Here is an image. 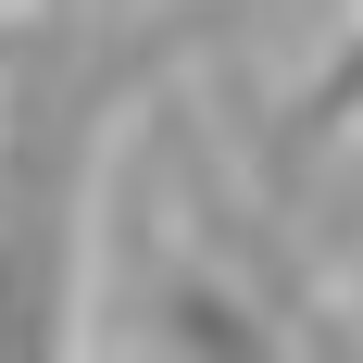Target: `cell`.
I'll return each mask as SVG.
<instances>
[{
	"label": "cell",
	"mask_w": 363,
	"mask_h": 363,
	"mask_svg": "<svg viewBox=\"0 0 363 363\" xmlns=\"http://www.w3.org/2000/svg\"><path fill=\"white\" fill-rule=\"evenodd\" d=\"M225 26H238V0H176V13H125V26H75V13L0 26V363L75 351L88 201H101L113 125Z\"/></svg>",
	"instance_id": "6da1fadb"
},
{
	"label": "cell",
	"mask_w": 363,
	"mask_h": 363,
	"mask_svg": "<svg viewBox=\"0 0 363 363\" xmlns=\"http://www.w3.org/2000/svg\"><path fill=\"white\" fill-rule=\"evenodd\" d=\"M0 26H13V0H0Z\"/></svg>",
	"instance_id": "7a4b0ae2"
}]
</instances>
